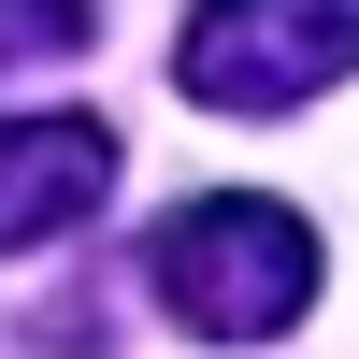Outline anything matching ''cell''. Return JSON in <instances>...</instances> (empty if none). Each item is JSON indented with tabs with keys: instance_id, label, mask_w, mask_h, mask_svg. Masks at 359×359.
I'll return each instance as SVG.
<instances>
[{
	"instance_id": "2",
	"label": "cell",
	"mask_w": 359,
	"mask_h": 359,
	"mask_svg": "<svg viewBox=\"0 0 359 359\" xmlns=\"http://www.w3.org/2000/svg\"><path fill=\"white\" fill-rule=\"evenodd\" d=\"M345 72H359V0H201L172 43V86L201 115H287Z\"/></svg>"
},
{
	"instance_id": "4",
	"label": "cell",
	"mask_w": 359,
	"mask_h": 359,
	"mask_svg": "<svg viewBox=\"0 0 359 359\" xmlns=\"http://www.w3.org/2000/svg\"><path fill=\"white\" fill-rule=\"evenodd\" d=\"M86 43V0H0V72H29V57H72Z\"/></svg>"
},
{
	"instance_id": "1",
	"label": "cell",
	"mask_w": 359,
	"mask_h": 359,
	"mask_svg": "<svg viewBox=\"0 0 359 359\" xmlns=\"http://www.w3.org/2000/svg\"><path fill=\"white\" fill-rule=\"evenodd\" d=\"M144 287H158L201 345H273L287 316L316 302V230L287 216V201H259V187H216V201H187V216L144 245Z\"/></svg>"
},
{
	"instance_id": "3",
	"label": "cell",
	"mask_w": 359,
	"mask_h": 359,
	"mask_svg": "<svg viewBox=\"0 0 359 359\" xmlns=\"http://www.w3.org/2000/svg\"><path fill=\"white\" fill-rule=\"evenodd\" d=\"M115 187V130L101 115H0V259L86 230Z\"/></svg>"
}]
</instances>
